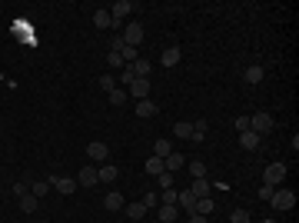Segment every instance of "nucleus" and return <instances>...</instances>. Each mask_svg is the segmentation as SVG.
<instances>
[{
	"mask_svg": "<svg viewBox=\"0 0 299 223\" xmlns=\"http://www.w3.org/2000/svg\"><path fill=\"white\" fill-rule=\"evenodd\" d=\"M249 130L256 133V137H266V133L273 130V117L269 113H253L249 117Z\"/></svg>",
	"mask_w": 299,
	"mask_h": 223,
	"instance_id": "obj_1",
	"label": "nucleus"
},
{
	"mask_svg": "<svg viewBox=\"0 0 299 223\" xmlns=\"http://www.w3.org/2000/svg\"><path fill=\"white\" fill-rule=\"evenodd\" d=\"M269 203H273V210H293V206H296V193H293V190H280V186H276V193H273V200H269Z\"/></svg>",
	"mask_w": 299,
	"mask_h": 223,
	"instance_id": "obj_2",
	"label": "nucleus"
},
{
	"mask_svg": "<svg viewBox=\"0 0 299 223\" xmlns=\"http://www.w3.org/2000/svg\"><path fill=\"white\" fill-rule=\"evenodd\" d=\"M282 180H286V163H269V167L262 170V183L280 186Z\"/></svg>",
	"mask_w": 299,
	"mask_h": 223,
	"instance_id": "obj_3",
	"label": "nucleus"
},
{
	"mask_svg": "<svg viewBox=\"0 0 299 223\" xmlns=\"http://www.w3.org/2000/svg\"><path fill=\"white\" fill-rule=\"evenodd\" d=\"M50 190H56L60 197H74L76 193V180L74 177H50Z\"/></svg>",
	"mask_w": 299,
	"mask_h": 223,
	"instance_id": "obj_4",
	"label": "nucleus"
},
{
	"mask_svg": "<svg viewBox=\"0 0 299 223\" xmlns=\"http://www.w3.org/2000/svg\"><path fill=\"white\" fill-rule=\"evenodd\" d=\"M123 43H127V47H140V43H143V23H136V20L127 23V27H123Z\"/></svg>",
	"mask_w": 299,
	"mask_h": 223,
	"instance_id": "obj_5",
	"label": "nucleus"
},
{
	"mask_svg": "<svg viewBox=\"0 0 299 223\" xmlns=\"http://www.w3.org/2000/svg\"><path fill=\"white\" fill-rule=\"evenodd\" d=\"M130 10H136V7H133L130 0H116V3H113V7H110V17H113V27H120V23H123V20L130 17Z\"/></svg>",
	"mask_w": 299,
	"mask_h": 223,
	"instance_id": "obj_6",
	"label": "nucleus"
},
{
	"mask_svg": "<svg viewBox=\"0 0 299 223\" xmlns=\"http://www.w3.org/2000/svg\"><path fill=\"white\" fill-rule=\"evenodd\" d=\"M87 157H90L93 163H107L110 147H107V143H100V140H93V143H87Z\"/></svg>",
	"mask_w": 299,
	"mask_h": 223,
	"instance_id": "obj_7",
	"label": "nucleus"
},
{
	"mask_svg": "<svg viewBox=\"0 0 299 223\" xmlns=\"http://www.w3.org/2000/svg\"><path fill=\"white\" fill-rule=\"evenodd\" d=\"M130 93L136 97V100H150V80H143V77H136L130 83Z\"/></svg>",
	"mask_w": 299,
	"mask_h": 223,
	"instance_id": "obj_8",
	"label": "nucleus"
},
{
	"mask_svg": "<svg viewBox=\"0 0 299 223\" xmlns=\"http://www.w3.org/2000/svg\"><path fill=\"white\" fill-rule=\"evenodd\" d=\"M100 183V177H96V167H83L80 170V177H76V186H96Z\"/></svg>",
	"mask_w": 299,
	"mask_h": 223,
	"instance_id": "obj_9",
	"label": "nucleus"
},
{
	"mask_svg": "<svg viewBox=\"0 0 299 223\" xmlns=\"http://www.w3.org/2000/svg\"><path fill=\"white\" fill-rule=\"evenodd\" d=\"M103 206H107V210H123L127 200H123V193H120V190H110V193L103 197Z\"/></svg>",
	"mask_w": 299,
	"mask_h": 223,
	"instance_id": "obj_10",
	"label": "nucleus"
},
{
	"mask_svg": "<svg viewBox=\"0 0 299 223\" xmlns=\"http://www.w3.org/2000/svg\"><path fill=\"white\" fill-rule=\"evenodd\" d=\"M262 77H266V70H262L260 63H253V67H246L243 80H246V83H249V87H256V83H262Z\"/></svg>",
	"mask_w": 299,
	"mask_h": 223,
	"instance_id": "obj_11",
	"label": "nucleus"
},
{
	"mask_svg": "<svg viewBox=\"0 0 299 223\" xmlns=\"http://www.w3.org/2000/svg\"><path fill=\"white\" fill-rule=\"evenodd\" d=\"M163 167H167V173H173V170H183V167H187V157L173 150V153H169L167 160H163Z\"/></svg>",
	"mask_w": 299,
	"mask_h": 223,
	"instance_id": "obj_12",
	"label": "nucleus"
},
{
	"mask_svg": "<svg viewBox=\"0 0 299 223\" xmlns=\"http://www.w3.org/2000/svg\"><path fill=\"white\" fill-rule=\"evenodd\" d=\"M189 193H193V197L200 200V197H209V193H213V186H209V180H206V177H200V180H193Z\"/></svg>",
	"mask_w": 299,
	"mask_h": 223,
	"instance_id": "obj_13",
	"label": "nucleus"
},
{
	"mask_svg": "<svg viewBox=\"0 0 299 223\" xmlns=\"http://www.w3.org/2000/svg\"><path fill=\"white\" fill-rule=\"evenodd\" d=\"M96 177H100V183H113L120 177V170L113 167V163H103V167H96Z\"/></svg>",
	"mask_w": 299,
	"mask_h": 223,
	"instance_id": "obj_14",
	"label": "nucleus"
},
{
	"mask_svg": "<svg viewBox=\"0 0 299 223\" xmlns=\"http://www.w3.org/2000/svg\"><path fill=\"white\" fill-rule=\"evenodd\" d=\"M133 67V77H143V80H150V70H153V63H150L147 57H140L136 63H130Z\"/></svg>",
	"mask_w": 299,
	"mask_h": 223,
	"instance_id": "obj_15",
	"label": "nucleus"
},
{
	"mask_svg": "<svg viewBox=\"0 0 299 223\" xmlns=\"http://www.w3.org/2000/svg\"><path fill=\"white\" fill-rule=\"evenodd\" d=\"M156 110H160V107H156V103H153V100H136V117H156Z\"/></svg>",
	"mask_w": 299,
	"mask_h": 223,
	"instance_id": "obj_16",
	"label": "nucleus"
},
{
	"mask_svg": "<svg viewBox=\"0 0 299 223\" xmlns=\"http://www.w3.org/2000/svg\"><path fill=\"white\" fill-rule=\"evenodd\" d=\"M173 137H176V140H189V137H193V123H189V120L173 123Z\"/></svg>",
	"mask_w": 299,
	"mask_h": 223,
	"instance_id": "obj_17",
	"label": "nucleus"
},
{
	"mask_svg": "<svg viewBox=\"0 0 299 223\" xmlns=\"http://www.w3.org/2000/svg\"><path fill=\"white\" fill-rule=\"evenodd\" d=\"M262 143V137H256L253 130H246V133H240V147L243 150H256Z\"/></svg>",
	"mask_w": 299,
	"mask_h": 223,
	"instance_id": "obj_18",
	"label": "nucleus"
},
{
	"mask_svg": "<svg viewBox=\"0 0 299 223\" xmlns=\"http://www.w3.org/2000/svg\"><path fill=\"white\" fill-rule=\"evenodd\" d=\"M180 47H169V50H163V57H160V63H163V67H176V63H180Z\"/></svg>",
	"mask_w": 299,
	"mask_h": 223,
	"instance_id": "obj_19",
	"label": "nucleus"
},
{
	"mask_svg": "<svg viewBox=\"0 0 299 223\" xmlns=\"http://www.w3.org/2000/svg\"><path fill=\"white\" fill-rule=\"evenodd\" d=\"M176 206H180V210H187V213H193V210H196V197H193L189 190H183V193H180V200H176Z\"/></svg>",
	"mask_w": 299,
	"mask_h": 223,
	"instance_id": "obj_20",
	"label": "nucleus"
},
{
	"mask_svg": "<svg viewBox=\"0 0 299 223\" xmlns=\"http://www.w3.org/2000/svg\"><path fill=\"white\" fill-rule=\"evenodd\" d=\"M17 203H20V210H23V213H34L40 200L34 197V193H23V197H17Z\"/></svg>",
	"mask_w": 299,
	"mask_h": 223,
	"instance_id": "obj_21",
	"label": "nucleus"
},
{
	"mask_svg": "<svg viewBox=\"0 0 299 223\" xmlns=\"http://www.w3.org/2000/svg\"><path fill=\"white\" fill-rule=\"evenodd\" d=\"M123 210H127V217H130V220H143V217H147V206L140 203V200H136V203H127Z\"/></svg>",
	"mask_w": 299,
	"mask_h": 223,
	"instance_id": "obj_22",
	"label": "nucleus"
},
{
	"mask_svg": "<svg viewBox=\"0 0 299 223\" xmlns=\"http://www.w3.org/2000/svg\"><path fill=\"white\" fill-rule=\"evenodd\" d=\"M176 200H180V193H176L173 186H167V190H160V206H176Z\"/></svg>",
	"mask_w": 299,
	"mask_h": 223,
	"instance_id": "obj_23",
	"label": "nucleus"
},
{
	"mask_svg": "<svg viewBox=\"0 0 299 223\" xmlns=\"http://www.w3.org/2000/svg\"><path fill=\"white\" fill-rule=\"evenodd\" d=\"M147 173H150V177H160V173H167L163 160H160V157H150V160H147Z\"/></svg>",
	"mask_w": 299,
	"mask_h": 223,
	"instance_id": "obj_24",
	"label": "nucleus"
},
{
	"mask_svg": "<svg viewBox=\"0 0 299 223\" xmlns=\"http://www.w3.org/2000/svg\"><path fill=\"white\" fill-rule=\"evenodd\" d=\"M169 153H173V147H169V140H156V143H153V157H160V160H167Z\"/></svg>",
	"mask_w": 299,
	"mask_h": 223,
	"instance_id": "obj_25",
	"label": "nucleus"
},
{
	"mask_svg": "<svg viewBox=\"0 0 299 223\" xmlns=\"http://www.w3.org/2000/svg\"><path fill=\"white\" fill-rule=\"evenodd\" d=\"M93 23L100 27V30H110V27H113V17L107 14V10H96V14H93Z\"/></svg>",
	"mask_w": 299,
	"mask_h": 223,
	"instance_id": "obj_26",
	"label": "nucleus"
},
{
	"mask_svg": "<svg viewBox=\"0 0 299 223\" xmlns=\"http://www.w3.org/2000/svg\"><path fill=\"white\" fill-rule=\"evenodd\" d=\"M187 173L193 177V180H200V177H206V163H203V160H189Z\"/></svg>",
	"mask_w": 299,
	"mask_h": 223,
	"instance_id": "obj_27",
	"label": "nucleus"
},
{
	"mask_svg": "<svg viewBox=\"0 0 299 223\" xmlns=\"http://www.w3.org/2000/svg\"><path fill=\"white\" fill-rule=\"evenodd\" d=\"M189 140H193V143H203L206 140V120H196V123H193V137H189Z\"/></svg>",
	"mask_w": 299,
	"mask_h": 223,
	"instance_id": "obj_28",
	"label": "nucleus"
},
{
	"mask_svg": "<svg viewBox=\"0 0 299 223\" xmlns=\"http://www.w3.org/2000/svg\"><path fill=\"white\" fill-rule=\"evenodd\" d=\"M127 97H130V93H127V90H120V87H113V90H110V103H113V107H123V103H127Z\"/></svg>",
	"mask_w": 299,
	"mask_h": 223,
	"instance_id": "obj_29",
	"label": "nucleus"
},
{
	"mask_svg": "<svg viewBox=\"0 0 299 223\" xmlns=\"http://www.w3.org/2000/svg\"><path fill=\"white\" fill-rule=\"evenodd\" d=\"M180 213V206H160V223H173Z\"/></svg>",
	"mask_w": 299,
	"mask_h": 223,
	"instance_id": "obj_30",
	"label": "nucleus"
},
{
	"mask_svg": "<svg viewBox=\"0 0 299 223\" xmlns=\"http://www.w3.org/2000/svg\"><path fill=\"white\" fill-rule=\"evenodd\" d=\"M193 213H203V217H209V213H213V200H209V197H200Z\"/></svg>",
	"mask_w": 299,
	"mask_h": 223,
	"instance_id": "obj_31",
	"label": "nucleus"
},
{
	"mask_svg": "<svg viewBox=\"0 0 299 223\" xmlns=\"http://www.w3.org/2000/svg\"><path fill=\"white\" fill-rule=\"evenodd\" d=\"M30 193H34V197H47V193H50V180H37V183L30 186Z\"/></svg>",
	"mask_w": 299,
	"mask_h": 223,
	"instance_id": "obj_32",
	"label": "nucleus"
},
{
	"mask_svg": "<svg viewBox=\"0 0 299 223\" xmlns=\"http://www.w3.org/2000/svg\"><path fill=\"white\" fill-rule=\"evenodd\" d=\"M140 203L147 206V210H153V206H160V193H143V200Z\"/></svg>",
	"mask_w": 299,
	"mask_h": 223,
	"instance_id": "obj_33",
	"label": "nucleus"
},
{
	"mask_svg": "<svg viewBox=\"0 0 299 223\" xmlns=\"http://www.w3.org/2000/svg\"><path fill=\"white\" fill-rule=\"evenodd\" d=\"M229 223H249V210H233V213H229Z\"/></svg>",
	"mask_w": 299,
	"mask_h": 223,
	"instance_id": "obj_34",
	"label": "nucleus"
},
{
	"mask_svg": "<svg viewBox=\"0 0 299 223\" xmlns=\"http://www.w3.org/2000/svg\"><path fill=\"white\" fill-rule=\"evenodd\" d=\"M100 87H103V90L110 93L113 87H116V77H113V74H103V77H100Z\"/></svg>",
	"mask_w": 299,
	"mask_h": 223,
	"instance_id": "obj_35",
	"label": "nucleus"
},
{
	"mask_svg": "<svg viewBox=\"0 0 299 223\" xmlns=\"http://www.w3.org/2000/svg\"><path fill=\"white\" fill-rule=\"evenodd\" d=\"M273 193H276V186L262 183V186H260V193H256V197H260V200H273Z\"/></svg>",
	"mask_w": 299,
	"mask_h": 223,
	"instance_id": "obj_36",
	"label": "nucleus"
},
{
	"mask_svg": "<svg viewBox=\"0 0 299 223\" xmlns=\"http://www.w3.org/2000/svg\"><path fill=\"white\" fill-rule=\"evenodd\" d=\"M133 80H136V77H133V67H123V74H120V83H123V87H130Z\"/></svg>",
	"mask_w": 299,
	"mask_h": 223,
	"instance_id": "obj_37",
	"label": "nucleus"
},
{
	"mask_svg": "<svg viewBox=\"0 0 299 223\" xmlns=\"http://www.w3.org/2000/svg\"><path fill=\"white\" fill-rule=\"evenodd\" d=\"M236 130H240V133L249 130V117H236Z\"/></svg>",
	"mask_w": 299,
	"mask_h": 223,
	"instance_id": "obj_38",
	"label": "nucleus"
},
{
	"mask_svg": "<svg viewBox=\"0 0 299 223\" xmlns=\"http://www.w3.org/2000/svg\"><path fill=\"white\" fill-rule=\"evenodd\" d=\"M167 186H173V173H160V190H167Z\"/></svg>",
	"mask_w": 299,
	"mask_h": 223,
	"instance_id": "obj_39",
	"label": "nucleus"
},
{
	"mask_svg": "<svg viewBox=\"0 0 299 223\" xmlns=\"http://www.w3.org/2000/svg\"><path fill=\"white\" fill-rule=\"evenodd\" d=\"M187 223H209V217H203V213H189Z\"/></svg>",
	"mask_w": 299,
	"mask_h": 223,
	"instance_id": "obj_40",
	"label": "nucleus"
},
{
	"mask_svg": "<svg viewBox=\"0 0 299 223\" xmlns=\"http://www.w3.org/2000/svg\"><path fill=\"white\" fill-rule=\"evenodd\" d=\"M107 67H123V60H120L116 54H110V57H107Z\"/></svg>",
	"mask_w": 299,
	"mask_h": 223,
	"instance_id": "obj_41",
	"label": "nucleus"
},
{
	"mask_svg": "<svg viewBox=\"0 0 299 223\" xmlns=\"http://www.w3.org/2000/svg\"><path fill=\"white\" fill-rule=\"evenodd\" d=\"M262 223H276V220H262Z\"/></svg>",
	"mask_w": 299,
	"mask_h": 223,
	"instance_id": "obj_42",
	"label": "nucleus"
}]
</instances>
